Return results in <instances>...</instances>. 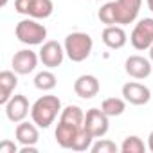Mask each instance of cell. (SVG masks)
<instances>
[{
    "label": "cell",
    "instance_id": "6da1fadb",
    "mask_svg": "<svg viewBox=\"0 0 153 153\" xmlns=\"http://www.w3.org/2000/svg\"><path fill=\"white\" fill-rule=\"evenodd\" d=\"M61 101L58 96H42L31 106V119L38 128H49L58 114H61Z\"/></svg>",
    "mask_w": 153,
    "mask_h": 153
},
{
    "label": "cell",
    "instance_id": "7a4b0ae2",
    "mask_svg": "<svg viewBox=\"0 0 153 153\" xmlns=\"http://www.w3.org/2000/svg\"><path fill=\"white\" fill-rule=\"evenodd\" d=\"M63 47H65V54H67V58L70 61L81 63V61H85L90 56V52L94 49V42H92L90 34L76 31V33L67 34Z\"/></svg>",
    "mask_w": 153,
    "mask_h": 153
},
{
    "label": "cell",
    "instance_id": "3957f363",
    "mask_svg": "<svg viewBox=\"0 0 153 153\" xmlns=\"http://www.w3.org/2000/svg\"><path fill=\"white\" fill-rule=\"evenodd\" d=\"M15 34L18 38V42H22L24 45H42L45 43L47 38V27L43 24H40L36 18H24L16 24Z\"/></svg>",
    "mask_w": 153,
    "mask_h": 153
},
{
    "label": "cell",
    "instance_id": "277c9868",
    "mask_svg": "<svg viewBox=\"0 0 153 153\" xmlns=\"http://www.w3.org/2000/svg\"><path fill=\"white\" fill-rule=\"evenodd\" d=\"M15 11L36 20H45L52 15V0H15Z\"/></svg>",
    "mask_w": 153,
    "mask_h": 153
},
{
    "label": "cell",
    "instance_id": "5b68a950",
    "mask_svg": "<svg viewBox=\"0 0 153 153\" xmlns=\"http://www.w3.org/2000/svg\"><path fill=\"white\" fill-rule=\"evenodd\" d=\"M130 43L135 51H148L153 45V18H142L135 24L130 34Z\"/></svg>",
    "mask_w": 153,
    "mask_h": 153
},
{
    "label": "cell",
    "instance_id": "8992f818",
    "mask_svg": "<svg viewBox=\"0 0 153 153\" xmlns=\"http://www.w3.org/2000/svg\"><path fill=\"white\" fill-rule=\"evenodd\" d=\"M108 115L101 110V108H90V110H87V114H85V123H83V126H85V130L94 137V139H101V137H105L106 133H108Z\"/></svg>",
    "mask_w": 153,
    "mask_h": 153
},
{
    "label": "cell",
    "instance_id": "52a82bcc",
    "mask_svg": "<svg viewBox=\"0 0 153 153\" xmlns=\"http://www.w3.org/2000/svg\"><path fill=\"white\" fill-rule=\"evenodd\" d=\"M40 61L45 65V67H49V68H56V67H59L61 63H63V59H65V47L61 45V43H58L56 40H49V42H45V43H42V47H40Z\"/></svg>",
    "mask_w": 153,
    "mask_h": 153
},
{
    "label": "cell",
    "instance_id": "ba28073f",
    "mask_svg": "<svg viewBox=\"0 0 153 153\" xmlns=\"http://www.w3.org/2000/svg\"><path fill=\"white\" fill-rule=\"evenodd\" d=\"M38 59H40V54H36L31 49H22L13 56L11 67L18 76H27L38 67Z\"/></svg>",
    "mask_w": 153,
    "mask_h": 153
},
{
    "label": "cell",
    "instance_id": "9c48e42d",
    "mask_svg": "<svg viewBox=\"0 0 153 153\" xmlns=\"http://www.w3.org/2000/svg\"><path fill=\"white\" fill-rule=\"evenodd\" d=\"M4 108H6V115H7V119H9L11 123H15V124L25 121V117L31 114L29 101H27V97L22 96V94H15V96L4 105Z\"/></svg>",
    "mask_w": 153,
    "mask_h": 153
},
{
    "label": "cell",
    "instance_id": "30bf717a",
    "mask_svg": "<svg viewBox=\"0 0 153 153\" xmlns=\"http://www.w3.org/2000/svg\"><path fill=\"white\" fill-rule=\"evenodd\" d=\"M123 97L126 99V103L135 105V106H142L148 105L151 99V90L137 81H128L126 85H123Z\"/></svg>",
    "mask_w": 153,
    "mask_h": 153
},
{
    "label": "cell",
    "instance_id": "8fae6325",
    "mask_svg": "<svg viewBox=\"0 0 153 153\" xmlns=\"http://www.w3.org/2000/svg\"><path fill=\"white\" fill-rule=\"evenodd\" d=\"M124 70L130 78L133 79H146L151 76V59L144 58V56H139V54H133L130 58H126L124 61Z\"/></svg>",
    "mask_w": 153,
    "mask_h": 153
},
{
    "label": "cell",
    "instance_id": "7c38bea8",
    "mask_svg": "<svg viewBox=\"0 0 153 153\" xmlns=\"http://www.w3.org/2000/svg\"><path fill=\"white\" fill-rule=\"evenodd\" d=\"M142 6V0H115L117 9V25H128L133 24L139 16Z\"/></svg>",
    "mask_w": 153,
    "mask_h": 153
},
{
    "label": "cell",
    "instance_id": "4fadbf2b",
    "mask_svg": "<svg viewBox=\"0 0 153 153\" xmlns=\"http://www.w3.org/2000/svg\"><path fill=\"white\" fill-rule=\"evenodd\" d=\"M83 126H76V124H70V123H63L59 121L58 126H56V131H54V137H56V142L65 148V149H72L76 139L79 137Z\"/></svg>",
    "mask_w": 153,
    "mask_h": 153
},
{
    "label": "cell",
    "instance_id": "5bb4252c",
    "mask_svg": "<svg viewBox=\"0 0 153 153\" xmlns=\"http://www.w3.org/2000/svg\"><path fill=\"white\" fill-rule=\"evenodd\" d=\"M99 88H101L99 79L96 78V76H92V74H83V76H79V78L74 81V92L81 99L96 97L99 94Z\"/></svg>",
    "mask_w": 153,
    "mask_h": 153
},
{
    "label": "cell",
    "instance_id": "9a60e30c",
    "mask_svg": "<svg viewBox=\"0 0 153 153\" xmlns=\"http://www.w3.org/2000/svg\"><path fill=\"white\" fill-rule=\"evenodd\" d=\"M101 40L108 49H123L128 42V36L123 25H106L103 29Z\"/></svg>",
    "mask_w": 153,
    "mask_h": 153
},
{
    "label": "cell",
    "instance_id": "2e32d148",
    "mask_svg": "<svg viewBox=\"0 0 153 153\" xmlns=\"http://www.w3.org/2000/svg\"><path fill=\"white\" fill-rule=\"evenodd\" d=\"M15 137H16V142H18V144H22V146H33V144L38 142L40 131H38V126H36L34 123L22 121V123L16 124Z\"/></svg>",
    "mask_w": 153,
    "mask_h": 153
},
{
    "label": "cell",
    "instance_id": "e0dca14e",
    "mask_svg": "<svg viewBox=\"0 0 153 153\" xmlns=\"http://www.w3.org/2000/svg\"><path fill=\"white\" fill-rule=\"evenodd\" d=\"M18 87V78L15 70H2L0 72V105H6L11 97L15 88Z\"/></svg>",
    "mask_w": 153,
    "mask_h": 153
},
{
    "label": "cell",
    "instance_id": "ac0fdd59",
    "mask_svg": "<svg viewBox=\"0 0 153 153\" xmlns=\"http://www.w3.org/2000/svg\"><path fill=\"white\" fill-rule=\"evenodd\" d=\"M101 110L108 115V117H117V115H123L124 110H126V99L123 97H106L103 99L101 103Z\"/></svg>",
    "mask_w": 153,
    "mask_h": 153
},
{
    "label": "cell",
    "instance_id": "d6986e66",
    "mask_svg": "<svg viewBox=\"0 0 153 153\" xmlns=\"http://www.w3.org/2000/svg\"><path fill=\"white\" fill-rule=\"evenodd\" d=\"M59 121L70 123V124H76V126H83V123H85V112L79 106H76V105H68V106H65L61 110Z\"/></svg>",
    "mask_w": 153,
    "mask_h": 153
},
{
    "label": "cell",
    "instance_id": "ffe728a7",
    "mask_svg": "<svg viewBox=\"0 0 153 153\" xmlns=\"http://www.w3.org/2000/svg\"><path fill=\"white\" fill-rule=\"evenodd\" d=\"M58 85V78L51 72V70H42L34 76V87L38 90H43V92H49L52 88H56Z\"/></svg>",
    "mask_w": 153,
    "mask_h": 153
},
{
    "label": "cell",
    "instance_id": "44dd1931",
    "mask_svg": "<svg viewBox=\"0 0 153 153\" xmlns=\"http://www.w3.org/2000/svg\"><path fill=\"white\" fill-rule=\"evenodd\" d=\"M97 18H99L101 24H105V25H117V9H115V2H106L105 6H101V9L97 11Z\"/></svg>",
    "mask_w": 153,
    "mask_h": 153
},
{
    "label": "cell",
    "instance_id": "7402d4cb",
    "mask_svg": "<svg viewBox=\"0 0 153 153\" xmlns=\"http://www.w3.org/2000/svg\"><path fill=\"white\" fill-rule=\"evenodd\" d=\"M121 151L123 153H144L146 151V144L140 137L137 135H128L123 144H121Z\"/></svg>",
    "mask_w": 153,
    "mask_h": 153
},
{
    "label": "cell",
    "instance_id": "603a6c76",
    "mask_svg": "<svg viewBox=\"0 0 153 153\" xmlns=\"http://www.w3.org/2000/svg\"><path fill=\"white\" fill-rule=\"evenodd\" d=\"M90 151L92 153H117V151H121V148L110 139H96Z\"/></svg>",
    "mask_w": 153,
    "mask_h": 153
},
{
    "label": "cell",
    "instance_id": "cb8c5ba5",
    "mask_svg": "<svg viewBox=\"0 0 153 153\" xmlns=\"http://www.w3.org/2000/svg\"><path fill=\"white\" fill-rule=\"evenodd\" d=\"M18 146L16 142L9 140V139H4L2 142H0V153H18Z\"/></svg>",
    "mask_w": 153,
    "mask_h": 153
},
{
    "label": "cell",
    "instance_id": "d4e9b609",
    "mask_svg": "<svg viewBox=\"0 0 153 153\" xmlns=\"http://www.w3.org/2000/svg\"><path fill=\"white\" fill-rule=\"evenodd\" d=\"M20 153H38V148H36V144H33V146H22Z\"/></svg>",
    "mask_w": 153,
    "mask_h": 153
},
{
    "label": "cell",
    "instance_id": "484cf974",
    "mask_svg": "<svg viewBox=\"0 0 153 153\" xmlns=\"http://www.w3.org/2000/svg\"><path fill=\"white\" fill-rule=\"evenodd\" d=\"M148 149L153 153V130L149 131V135H148Z\"/></svg>",
    "mask_w": 153,
    "mask_h": 153
},
{
    "label": "cell",
    "instance_id": "4316f807",
    "mask_svg": "<svg viewBox=\"0 0 153 153\" xmlns=\"http://www.w3.org/2000/svg\"><path fill=\"white\" fill-rule=\"evenodd\" d=\"M146 2H148V9L153 13V0H146Z\"/></svg>",
    "mask_w": 153,
    "mask_h": 153
},
{
    "label": "cell",
    "instance_id": "83f0119b",
    "mask_svg": "<svg viewBox=\"0 0 153 153\" xmlns=\"http://www.w3.org/2000/svg\"><path fill=\"white\" fill-rule=\"evenodd\" d=\"M148 51H149V59H151V63H153V45H151Z\"/></svg>",
    "mask_w": 153,
    "mask_h": 153
},
{
    "label": "cell",
    "instance_id": "f1b7e54d",
    "mask_svg": "<svg viewBox=\"0 0 153 153\" xmlns=\"http://www.w3.org/2000/svg\"><path fill=\"white\" fill-rule=\"evenodd\" d=\"M6 4H7V0H2V2H0V6H2V7H6Z\"/></svg>",
    "mask_w": 153,
    "mask_h": 153
},
{
    "label": "cell",
    "instance_id": "f546056e",
    "mask_svg": "<svg viewBox=\"0 0 153 153\" xmlns=\"http://www.w3.org/2000/svg\"><path fill=\"white\" fill-rule=\"evenodd\" d=\"M97 2H101V0H97Z\"/></svg>",
    "mask_w": 153,
    "mask_h": 153
}]
</instances>
